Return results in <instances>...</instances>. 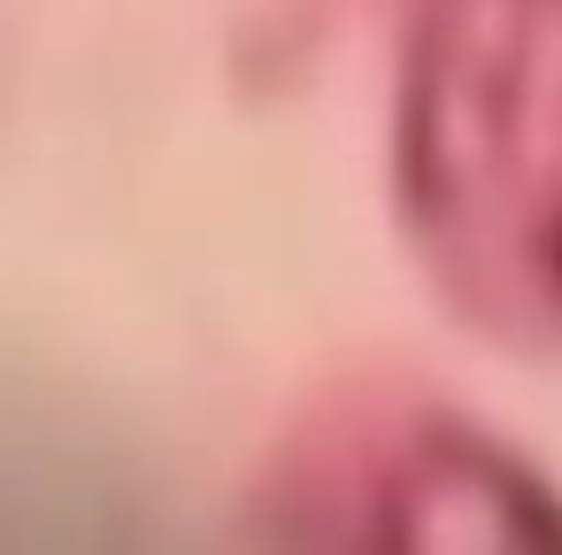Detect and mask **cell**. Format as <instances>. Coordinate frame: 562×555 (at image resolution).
<instances>
[{
    "mask_svg": "<svg viewBox=\"0 0 562 555\" xmlns=\"http://www.w3.org/2000/svg\"><path fill=\"white\" fill-rule=\"evenodd\" d=\"M401 201L439 293L562 347V0H424L401 70Z\"/></svg>",
    "mask_w": 562,
    "mask_h": 555,
    "instance_id": "1",
    "label": "cell"
},
{
    "mask_svg": "<svg viewBox=\"0 0 562 555\" xmlns=\"http://www.w3.org/2000/svg\"><path fill=\"white\" fill-rule=\"evenodd\" d=\"M393 501L408 509L393 524V540H431V547H539V540H554L547 501L501 455L462 447V440L424 447L401 470Z\"/></svg>",
    "mask_w": 562,
    "mask_h": 555,
    "instance_id": "2",
    "label": "cell"
}]
</instances>
